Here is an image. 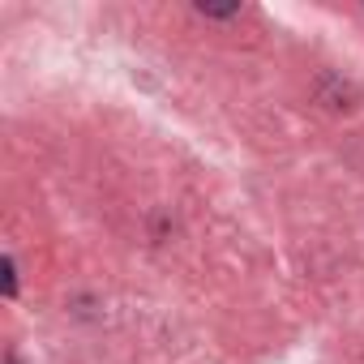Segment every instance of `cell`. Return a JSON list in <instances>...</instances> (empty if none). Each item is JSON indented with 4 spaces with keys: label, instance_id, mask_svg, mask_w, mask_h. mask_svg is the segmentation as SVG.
<instances>
[{
    "label": "cell",
    "instance_id": "obj_1",
    "mask_svg": "<svg viewBox=\"0 0 364 364\" xmlns=\"http://www.w3.org/2000/svg\"><path fill=\"white\" fill-rule=\"evenodd\" d=\"M18 291V274H14V262L5 257V296H14Z\"/></svg>",
    "mask_w": 364,
    "mask_h": 364
},
{
    "label": "cell",
    "instance_id": "obj_2",
    "mask_svg": "<svg viewBox=\"0 0 364 364\" xmlns=\"http://www.w3.org/2000/svg\"><path fill=\"white\" fill-rule=\"evenodd\" d=\"M5 364H18V360H14V355H9V360H5Z\"/></svg>",
    "mask_w": 364,
    "mask_h": 364
}]
</instances>
